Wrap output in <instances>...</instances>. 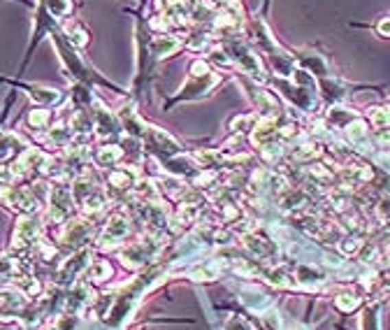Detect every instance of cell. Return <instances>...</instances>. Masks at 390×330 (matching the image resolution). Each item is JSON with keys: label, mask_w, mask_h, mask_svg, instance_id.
<instances>
[{"label": "cell", "mask_w": 390, "mask_h": 330, "mask_svg": "<svg viewBox=\"0 0 390 330\" xmlns=\"http://www.w3.org/2000/svg\"><path fill=\"white\" fill-rule=\"evenodd\" d=\"M163 274H168V263L151 265L149 270L137 274L133 282H128L126 286H121L117 293H112V296H114L112 302H109V307L102 311V316H105V321L109 323V326H119V323L124 321L133 309H135V305L139 302L142 293L146 289H151L154 284L161 282Z\"/></svg>", "instance_id": "1"}, {"label": "cell", "mask_w": 390, "mask_h": 330, "mask_svg": "<svg viewBox=\"0 0 390 330\" xmlns=\"http://www.w3.org/2000/svg\"><path fill=\"white\" fill-rule=\"evenodd\" d=\"M75 210V198H72V186H65L63 182L51 186L47 200V221L49 223H65L70 221V214Z\"/></svg>", "instance_id": "2"}, {"label": "cell", "mask_w": 390, "mask_h": 330, "mask_svg": "<svg viewBox=\"0 0 390 330\" xmlns=\"http://www.w3.org/2000/svg\"><path fill=\"white\" fill-rule=\"evenodd\" d=\"M158 252H161V240L158 237H142V240H135L124 247L121 261H124V265L137 270V267H144Z\"/></svg>", "instance_id": "3"}, {"label": "cell", "mask_w": 390, "mask_h": 330, "mask_svg": "<svg viewBox=\"0 0 390 330\" xmlns=\"http://www.w3.org/2000/svg\"><path fill=\"white\" fill-rule=\"evenodd\" d=\"M38 242H40V219L35 217V214H21V217L16 219L12 249H14V252H28V249H33Z\"/></svg>", "instance_id": "4"}, {"label": "cell", "mask_w": 390, "mask_h": 330, "mask_svg": "<svg viewBox=\"0 0 390 330\" xmlns=\"http://www.w3.org/2000/svg\"><path fill=\"white\" fill-rule=\"evenodd\" d=\"M130 235V219L124 217V214H112L105 223V230L100 233V247L109 249V247H117Z\"/></svg>", "instance_id": "5"}, {"label": "cell", "mask_w": 390, "mask_h": 330, "mask_svg": "<svg viewBox=\"0 0 390 330\" xmlns=\"http://www.w3.org/2000/svg\"><path fill=\"white\" fill-rule=\"evenodd\" d=\"M91 107H93V109H91V114H93L95 135L100 140H109V138L119 135L121 124L117 121V117L112 114V109H107L100 100H95V98H93V102H91Z\"/></svg>", "instance_id": "6"}, {"label": "cell", "mask_w": 390, "mask_h": 330, "mask_svg": "<svg viewBox=\"0 0 390 330\" xmlns=\"http://www.w3.org/2000/svg\"><path fill=\"white\" fill-rule=\"evenodd\" d=\"M91 235H93V223H91V219L82 217V219H70L68 226L63 228L60 240H63L68 249H79L82 244H87L91 240Z\"/></svg>", "instance_id": "7"}, {"label": "cell", "mask_w": 390, "mask_h": 330, "mask_svg": "<svg viewBox=\"0 0 390 330\" xmlns=\"http://www.w3.org/2000/svg\"><path fill=\"white\" fill-rule=\"evenodd\" d=\"M89 258H91V252L89 249H82V252H75L70 258H65L60 263L58 267V284H70L72 279H77L79 274L84 272V267L89 265Z\"/></svg>", "instance_id": "8"}, {"label": "cell", "mask_w": 390, "mask_h": 330, "mask_svg": "<svg viewBox=\"0 0 390 330\" xmlns=\"http://www.w3.org/2000/svg\"><path fill=\"white\" fill-rule=\"evenodd\" d=\"M228 52H230V58H235L237 63L242 65L244 72H249V75H253V77H263V65H260V58L255 56V54L249 52L242 42H233Z\"/></svg>", "instance_id": "9"}, {"label": "cell", "mask_w": 390, "mask_h": 330, "mask_svg": "<svg viewBox=\"0 0 390 330\" xmlns=\"http://www.w3.org/2000/svg\"><path fill=\"white\" fill-rule=\"evenodd\" d=\"M119 119H121V124H124V128L128 133H130V138H144V135H149V128L144 126V121L137 117V112H135V107L133 105H126L124 109L119 112Z\"/></svg>", "instance_id": "10"}, {"label": "cell", "mask_w": 390, "mask_h": 330, "mask_svg": "<svg viewBox=\"0 0 390 330\" xmlns=\"http://www.w3.org/2000/svg\"><path fill=\"white\" fill-rule=\"evenodd\" d=\"M21 146H23V142L14 135V133L0 131V165L8 163L10 158H14L16 154H23Z\"/></svg>", "instance_id": "11"}, {"label": "cell", "mask_w": 390, "mask_h": 330, "mask_svg": "<svg viewBox=\"0 0 390 330\" xmlns=\"http://www.w3.org/2000/svg\"><path fill=\"white\" fill-rule=\"evenodd\" d=\"M121 156H124V149H121L119 144H107V146H100L93 158L100 168H109V165H117L121 161Z\"/></svg>", "instance_id": "12"}, {"label": "cell", "mask_w": 390, "mask_h": 330, "mask_svg": "<svg viewBox=\"0 0 390 330\" xmlns=\"http://www.w3.org/2000/svg\"><path fill=\"white\" fill-rule=\"evenodd\" d=\"M149 47L156 56H168V54H172L181 47V40L172 38V35H156V38L149 42Z\"/></svg>", "instance_id": "13"}, {"label": "cell", "mask_w": 390, "mask_h": 330, "mask_svg": "<svg viewBox=\"0 0 390 330\" xmlns=\"http://www.w3.org/2000/svg\"><path fill=\"white\" fill-rule=\"evenodd\" d=\"M28 94L35 98L38 102H42V105H58L60 100H63V94H60L58 89H47V87H35V84H30Z\"/></svg>", "instance_id": "14"}, {"label": "cell", "mask_w": 390, "mask_h": 330, "mask_svg": "<svg viewBox=\"0 0 390 330\" xmlns=\"http://www.w3.org/2000/svg\"><path fill=\"white\" fill-rule=\"evenodd\" d=\"M346 135L353 144H365V140H367V124L360 119H353L351 124H346Z\"/></svg>", "instance_id": "15"}, {"label": "cell", "mask_w": 390, "mask_h": 330, "mask_svg": "<svg viewBox=\"0 0 390 330\" xmlns=\"http://www.w3.org/2000/svg\"><path fill=\"white\" fill-rule=\"evenodd\" d=\"M49 142L56 146H68L72 142V131L65 124H58L49 131Z\"/></svg>", "instance_id": "16"}, {"label": "cell", "mask_w": 390, "mask_h": 330, "mask_svg": "<svg viewBox=\"0 0 390 330\" xmlns=\"http://www.w3.org/2000/svg\"><path fill=\"white\" fill-rule=\"evenodd\" d=\"M334 305H337V309L339 311H353L358 307V305H360V298L356 296V293H339L337 296V300H334Z\"/></svg>", "instance_id": "17"}, {"label": "cell", "mask_w": 390, "mask_h": 330, "mask_svg": "<svg viewBox=\"0 0 390 330\" xmlns=\"http://www.w3.org/2000/svg\"><path fill=\"white\" fill-rule=\"evenodd\" d=\"M45 5L51 16H65V14H70V10H72L70 0H45Z\"/></svg>", "instance_id": "18"}, {"label": "cell", "mask_w": 390, "mask_h": 330, "mask_svg": "<svg viewBox=\"0 0 390 330\" xmlns=\"http://www.w3.org/2000/svg\"><path fill=\"white\" fill-rule=\"evenodd\" d=\"M369 119L376 128H381L383 131L386 126H390V107H374L369 112Z\"/></svg>", "instance_id": "19"}, {"label": "cell", "mask_w": 390, "mask_h": 330, "mask_svg": "<svg viewBox=\"0 0 390 330\" xmlns=\"http://www.w3.org/2000/svg\"><path fill=\"white\" fill-rule=\"evenodd\" d=\"M107 277H112V265L105 261L93 263V267H91V279H93V282H105Z\"/></svg>", "instance_id": "20"}, {"label": "cell", "mask_w": 390, "mask_h": 330, "mask_svg": "<svg viewBox=\"0 0 390 330\" xmlns=\"http://www.w3.org/2000/svg\"><path fill=\"white\" fill-rule=\"evenodd\" d=\"M319 151H321L319 144H302L292 151V158H295V161H309V158L319 156Z\"/></svg>", "instance_id": "21"}, {"label": "cell", "mask_w": 390, "mask_h": 330, "mask_svg": "<svg viewBox=\"0 0 390 330\" xmlns=\"http://www.w3.org/2000/svg\"><path fill=\"white\" fill-rule=\"evenodd\" d=\"M49 121V109H33L28 114V126L30 128H45Z\"/></svg>", "instance_id": "22"}, {"label": "cell", "mask_w": 390, "mask_h": 330, "mask_svg": "<svg viewBox=\"0 0 390 330\" xmlns=\"http://www.w3.org/2000/svg\"><path fill=\"white\" fill-rule=\"evenodd\" d=\"M225 330H253V328L249 326L246 319H242V316L237 314H230L228 319H225Z\"/></svg>", "instance_id": "23"}, {"label": "cell", "mask_w": 390, "mask_h": 330, "mask_svg": "<svg viewBox=\"0 0 390 330\" xmlns=\"http://www.w3.org/2000/svg\"><path fill=\"white\" fill-rule=\"evenodd\" d=\"M376 140H379V144L388 146V144H390V131H388V128H383L379 135H376Z\"/></svg>", "instance_id": "24"}, {"label": "cell", "mask_w": 390, "mask_h": 330, "mask_svg": "<svg viewBox=\"0 0 390 330\" xmlns=\"http://www.w3.org/2000/svg\"><path fill=\"white\" fill-rule=\"evenodd\" d=\"M49 330H68V316H63V319H60L56 326H51Z\"/></svg>", "instance_id": "25"}, {"label": "cell", "mask_w": 390, "mask_h": 330, "mask_svg": "<svg viewBox=\"0 0 390 330\" xmlns=\"http://www.w3.org/2000/svg\"><path fill=\"white\" fill-rule=\"evenodd\" d=\"M381 284H383V289L390 291V272L383 274V277H381Z\"/></svg>", "instance_id": "26"}, {"label": "cell", "mask_w": 390, "mask_h": 330, "mask_svg": "<svg viewBox=\"0 0 390 330\" xmlns=\"http://www.w3.org/2000/svg\"><path fill=\"white\" fill-rule=\"evenodd\" d=\"M379 30H381L383 35H390V21H383L381 26H379Z\"/></svg>", "instance_id": "27"}]
</instances>
